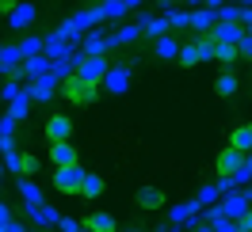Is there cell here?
I'll return each instance as SVG.
<instances>
[{
    "instance_id": "bcb514c9",
    "label": "cell",
    "mask_w": 252,
    "mask_h": 232,
    "mask_svg": "<svg viewBox=\"0 0 252 232\" xmlns=\"http://www.w3.org/2000/svg\"><path fill=\"white\" fill-rule=\"evenodd\" d=\"M130 232H138V229H130Z\"/></svg>"
},
{
    "instance_id": "7a4b0ae2",
    "label": "cell",
    "mask_w": 252,
    "mask_h": 232,
    "mask_svg": "<svg viewBox=\"0 0 252 232\" xmlns=\"http://www.w3.org/2000/svg\"><path fill=\"white\" fill-rule=\"evenodd\" d=\"M95 88H99V84H92V80L77 77V73L62 80V92H65V99H69V103H77V107L92 103V99H95Z\"/></svg>"
},
{
    "instance_id": "2e32d148",
    "label": "cell",
    "mask_w": 252,
    "mask_h": 232,
    "mask_svg": "<svg viewBox=\"0 0 252 232\" xmlns=\"http://www.w3.org/2000/svg\"><path fill=\"white\" fill-rule=\"evenodd\" d=\"M138 23H142V34H149V38L168 34V16H138Z\"/></svg>"
},
{
    "instance_id": "7402d4cb",
    "label": "cell",
    "mask_w": 252,
    "mask_h": 232,
    "mask_svg": "<svg viewBox=\"0 0 252 232\" xmlns=\"http://www.w3.org/2000/svg\"><path fill=\"white\" fill-rule=\"evenodd\" d=\"M229 145H233V149H241V153H252V122L237 126L233 133H229Z\"/></svg>"
},
{
    "instance_id": "7bdbcfd3",
    "label": "cell",
    "mask_w": 252,
    "mask_h": 232,
    "mask_svg": "<svg viewBox=\"0 0 252 232\" xmlns=\"http://www.w3.org/2000/svg\"><path fill=\"white\" fill-rule=\"evenodd\" d=\"M237 4H241V8H252V0H237Z\"/></svg>"
},
{
    "instance_id": "60d3db41",
    "label": "cell",
    "mask_w": 252,
    "mask_h": 232,
    "mask_svg": "<svg viewBox=\"0 0 252 232\" xmlns=\"http://www.w3.org/2000/svg\"><path fill=\"white\" fill-rule=\"evenodd\" d=\"M8 221H12V209H8V206H4V202H0V229H4V225H8Z\"/></svg>"
},
{
    "instance_id": "5bb4252c",
    "label": "cell",
    "mask_w": 252,
    "mask_h": 232,
    "mask_svg": "<svg viewBox=\"0 0 252 232\" xmlns=\"http://www.w3.org/2000/svg\"><path fill=\"white\" fill-rule=\"evenodd\" d=\"M46 73H50V57H46V53H34V57H23V65H19V77H31V80L46 77Z\"/></svg>"
},
{
    "instance_id": "44dd1931",
    "label": "cell",
    "mask_w": 252,
    "mask_h": 232,
    "mask_svg": "<svg viewBox=\"0 0 252 232\" xmlns=\"http://www.w3.org/2000/svg\"><path fill=\"white\" fill-rule=\"evenodd\" d=\"M16 190H19V194H23V202H27V206H42V190H38V183H31L27 175H19Z\"/></svg>"
},
{
    "instance_id": "9a60e30c",
    "label": "cell",
    "mask_w": 252,
    "mask_h": 232,
    "mask_svg": "<svg viewBox=\"0 0 252 232\" xmlns=\"http://www.w3.org/2000/svg\"><path fill=\"white\" fill-rule=\"evenodd\" d=\"M214 23H218V12H214V8H191V31L210 34Z\"/></svg>"
},
{
    "instance_id": "ee69618b",
    "label": "cell",
    "mask_w": 252,
    "mask_h": 232,
    "mask_svg": "<svg viewBox=\"0 0 252 232\" xmlns=\"http://www.w3.org/2000/svg\"><path fill=\"white\" fill-rule=\"evenodd\" d=\"M245 194H249V202H252V183H249V190H245Z\"/></svg>"
},
{
    "instance_id": "f35d334b",
    "label": "cell",
    "mask_w": 252,
    "mask_h": 232,
    "mask_svg": "<svg viewBox=\"0 0 252 232\" xmlns=\"http://www.w3.org/2000/svg\"><path fill=\"white\" fill-rule=\"evenodd\" d=\"M0 232H27V225H19V221H8V225H4Z\"/></svg>"
},
{
    "instance_id": "8992f818",
    "label": "cell",
    "mask_w": 252,
    "mask_h": 232,
    "mask_svg": "<svg viewBox=\"0 0 252 232\" xmlns=\"http://www.w3.org/2000/svg\"><path fill=\"white\" fill-rule=\"evenodd\" d=\"M245 156H249V153H241V149H233V145H225V149L218 153V164H214L218 175H237V171L245 168Z\"/></svg>"
},
{
    "instance_id": "1f68e13d",
    "label": "cell",
    "mask_w": 252,
    "mask_h": 232,
    "mask_svg": "<svg viewBox=\"0 0 252 232\" xmlns=\"http://www.w3.org/2000/svg\"><path fill=\"white\" fill-rule=\"evenodd\" d=\"M4 168L16 171V175H23V153H16V149H12V153H4Z\"/></svg>"
},
{
    "instance_id": "ab89813d",
    "label": "cell",
    "mask_w": 252,
    "mask_h": 232,
    "mask_svg": "<svg viewBox=\"0 0 252 232\" xmlns=\"http://www.w3.org/2000/svg\"><path fill=\"white\" fill-rule=\"evenodd\" d=\"M16 4H19V0H0V16L8 19V12H12V8H16Z\"/></svg>"
},
{
    "instance_id": "8d00e7d4",
    "label": "cell",
    "mask_w": 252,
    "mask_h": 232,
    "mask_svg": "<svg viewBox=\"0 0 252 232\" xmlns=\"http://www.w3.org/2000/svg\"><path fill=\"white\" fill-rule=\"evenodd\" d=\"M241 27H245V31H252V8H241Z\"/></svg>"
},
{
    "instance_id": "d6a6232c",
    "label": "cell",
    "mask_w": 252,
    "mask_h": 232,
    "mask_svg": "<svg viewBox=\"0 0 252 232\" xmlns=\"http://www.w3.org/2000/svg\"><path fill=\"white\" fill-rule=\"evenodd\" d=\"M233 183H237V186H249V183H252V153L245 156V168L233 175Z\"/></svg>"
},
{
    "instance_id": "9c48e42d",
    "label": "cell",
    "mask_w": 252,
    "mask_h": 232,
    "mask_svg": "<svg viewBox=\"0 0 252 232\" xmlns=\"http://www.w3.org/2000/svg\"><path fill=\"white\" fill-rule=\"evenodd\" d=\"M54 92H58V77H54V73H46V77L31 80V88H27L31 103H46V99H54Z\"/></svg>"
},
{
    "instance_id": "f1b7e54d",
    "label": "cell",
    "mask_w": 252,
    "mask_h": 232,
    "mask_svg": "<svg viewBox=\"0 0 252 232\" xmlns=\"http://www.w3.org/2000/svg\"><path fill=\"white\" fill-rule=\"evenodd\" d=\"M237 57H241V50H237V46H225V42H214V61H221V65H233Z\"/></svg>"
},
{
    "instance_id": "6da1fadb",
    "label": "cell",
    "mask_w": 252,
    "mask_h": 232,
    "mask_svg": "<svg viewBox=\"0 0 252 232\" xmlns=\"http://www.w3.org/2000/svg\"><path fill=\"white\" fill-rule=\"evenodd\" d=\"M180 65H199V61H214V38L210 34H195L188 42H180Z\"/></svg>"
},
{
    "instance_id": "7dc6e473",
    "label": "cell",
    "mask_w": 252,
    "mask_h": 232,
    "mask_svg": "<svg viewBox=\"0 0 252 232\" xmlns=\"http://www.w3.org/2000/svg\"><path fill=\"white\" fill-rule=\"evenodd\" d=\"M0 50H4V46H0Z\"/></svg>"
},
{
    "instance_id": "836d02e7",
    "label": "cell",
    "mask_w": 252,
    "mask_h": 232,
    "mask_svg": "<svg viewBox=\"0 0 252 232\" xmlns=\"http://www.w3.org/2000/svg\"><path fill=\"white\" fill-rule=\"evenodd\" d=\"M0 95H4L8 103H12V99H16V95H23V92H19V84H16V80L8 77V80H4V88H0Z\"/></svg>"
},
{
    "instance_id": "7c38bea8",
    "label": "cell",
    "mask_w": 252,
    "mask_h": 232,
    "mask_svg": "<svg viewBox=\"0 0 252 232\" xmlns=\"http://www.w3.org/2000/svg\"><path fill=\"white\" fill-rule=\"evenodd\" d=\"M27 217H31V225H38V229H54L62 213H58L54 206H46V202H42V206H27Z\"/></svg>"
},
{
    "instance_id": "e0dca14e",
    "label": "cell",
    "mask_w": 252,
    "mask_h": 232,
    "mask_svg": "<svg viewBox=\"0 0 252 232\" xmlns=\"http://www.w3.org/2000/svg\"><path fill=\"white\" fill-rule=\"evenodd\" d=\"M237 88H241V80H237L233 69H225V73H218V80H214V92L221 95V99H229V95H237Z\"/></svg>"
},
{
    "instance_id": "603a6c76",
    "label": "cell",
    "mask_w": 252,
    "mask_h": 232,
    "mask_svg": "<svg viewBox=\"0 0 252 232\" xmlns=\"http://www.w3.org/2000/svg\"><path fill=\"white\" fill-rule=\"evenodd\" d=\"M84 229H92V232H115V217H111V213H99V209H95V213L84 217Z\"/></svg>"
},
{
    "instance_id": "8fae6325",
    "label": "cell",
    "mask_w": 252,
    "mask_h": 232,
    "mask_svg": "<svg viewBox=\"0 0 252 232\" xmlns=\"http://www.w3.org/2000/svg\"><path fill=\"white\" fill-rule=\"evenodd\" d=\"M210 38H214V42H225V46H237V42L245 38V27H241V23H214V27H210Z\"/></svg>"
},
{
    "instance_id": "30bf717a",
    "label": "cell",
    "mask_w": 252,
    "mask_h": 232,
    "mask_svg": "<svg viewBox=\"0 0 252 232\" xmlns=\"http://www.w3.org/2000/svg\"><path fill=\"white\" fill-rule=\"evenodd\" d=\"M249 206H252V202H249V194H245V190H229V194H225V202H221V213L229 217V221H241Z\"/></svg>"
},
{
    "instance_id": "d4e9b609",
    "label": "cell",
    "mask_w": 252,
    "mask_h": 232,
    "mask_svg": "<svg viewBox=\"0 0 252 232\" xmlns=\"http://www.w3.org/2000/svg\"><path fill=\"white\" fill-rule=\"evenodd\" d=\"M99 194H103V175L88 171V175H84V183H80V198H99Z\"/></svg>"
},
{
    "instance_id": "83f0119b",
    "label": "cell",
    "mask_w": 252,
    "mask_h": 232,
    "mask_svg": "<svg viewBox=\"0 0 252 232\" xmlns=\"http://www.w3.org/2000/svg\"><path fill=\"white\" fill-rule=\"evenodd\" d=\"M27 110H31V95L23 92V95H16V99H12V103H8V114H12V118H27Z\"/></svg>"
},
{
    "instance_id": "4316f807",
    "label": "cell",
    "mask_w": 252,
    "mask_h": 232,
    "mask_svg": "<svg viewBox=\"0 0 252 232\" xmlns=\"http://www.w3.org/2000/svg\"><path fill=\"white\" fill-rule=\"evenodd\" d=\"M46 50V38H38V34H27L23 42H19V53L23 57H34V53H42Z\"/></svg>"
},
{
    "instance_id": "e575fe53",
    "label": "cell",
    "mask_w": 252,
    "mask_h": 232,
    "mask_svg": "<svg viewBox=\"0 0 252 232\" xmlns=\"http://www.w3.org/2000/svg\"><path fill=\"white\" fill-rule=\"evenodd\" d=\"M12 129H16V118L4 114V118H0V137H12Z\"/></svg>"
},
{
    "instance_id": "ac0fdd59",
    "label": "cell",
    "mask_w": 252,
    "mask_h": 232,
    "mask_svg": "<svg viewBox=\"0 0 252 232\" xmlns=\"http://www.w3.org/2000/svg\"><path fill=\"white\" fill-rule=\"evenodd\" d=\"M107 50H111V38H107V34H88L80 53H84V57H103Z\"/></svg>"
},
{
    "instance_id": "74e56055",
    "label": "cell",
    "mask_w": 252,
    "mask_h": 232,
    "mask_svg": "<svg viewBox=\"0 0 252 232\" xmlns=\"http://www.w3.org/2000/svg\"><path fill=\"white\" fill-rule=\"evenodd\" d=\"M27 171H38V160H34V156H23V175H27Z\"/></svg>"
},
{
    "instance_id": "484cf974",
    "label": "cell",
    "mask_w": 252,
    "mask_h": 232,
    "mask_svg": "<svg viewBox=\"0 0 252 232\" xmlns=\"http://www.w3.org/2000/svg\"><path fill=\"white\" fill-rule=\"evenodd\" d=\"M99 12H103V19H123L130 8H126V0H99Z\"/></svg>"
},
{
    "instance_id": "b9f144b4",
    "label": "cell",
    "mask_w": 252,
    "mask_h": 232,
    "mask_svg": "<svg viewBox=\"0 0 252 232\" xmlns=\"http://www.w3.org/2000/svg\"><path fill=\"white\" fill-rule=\"evenodd\" d=\"M138 4H142V0H126V8H138Z\"/></svg>"
},
{
    "instance_id": "f546056e",
    "label": "cell",
    "mask_w": 252,
    "mask_h": 232,
    "mask_svg": "<svg viewBox=\"0 0 252 232\" xmlns=\"http://www.w3.org/2000/svg\"><path fill=\"white\" fill-rule=\"evenodd\" d=\"M218 23H241V4H221L218 8Z\"/></svg>"
},
{
    "instance_id": "5b68a950",
    "label": "cell",
    "mask_w": 252,
    "mask_h": 232,
    "mask_svg": "<svg viewBox=\"0 0 252 232\" xmlns=\"http://www.w3.org/2000/svg\"><path fill=\"white\" fill-rule=\"evenodd\" d=\"M107 57H80L77 61V77L92 80V84H103V77H107Z\"/></svg>"
},
{
    "instance_id": "d590c367",
    "label": "cell",
    "mask_w": 252,
    "mask_h": 232,
    "mask_svg": "<svg viewBox=\"0 0 252 232\" xmlns=\"http://www.w3.org/2000/svg\"><path fill=\"white\" fill-rule=\"evenodd\" d=\"M237 50H241V57H252V31H245V38L237 42Z\"/></svg>"
},
{
    "instance_id": "4dcf8cb0",
    "label": "cell",
    "mask_w": 252,
    "mask_h": 232,
    "mask_svg": "<svg viewBox=\"0 0 252 232\" xmlns=\"http://www.w3.org/2000/svg\"><path fill=\"white\" fill-rule=\"evenodd\" d=\"M195 198H199V206H214V202H218L221 194H218V186H214V183H206L203 190H199V194H195Z\"/></svg>"
},
{
    "instance_id": "3957f363",
    "label": "cell",
    "mask_w": 252,
    "mask_h": 232,
    "mask_svg": "<svg viewBox=\"0 0 252 232\" xmlns=\"http://www.w3.org/2000/svg\"><path fill=\"white\" fill-rule=\"evenodd\" d=\"M84 175H88V171L80 168V164L58 168V171H54V186H58L62 194H80V183H84Z\"/></svg>"
},
{
    "instance_id": "52a82bcc",
    "label": "cell",
    "mask_w": 252,
    "mask_h": 232,
    "mask_svg": "<svg viewBox=\"0 0 252 232\" xmlns=\"http://www.w3.org/2000/svg\"><path fill=\"white\" fill-rule=\"evenodd\" d=\"M34 16H38V12H34L31 0H19L16 8L8 12V27H12V31H27V27L34 23Z\"/></svg>"
},
{
    "instance_id": "ba28073f",
    "label": "cell",
    "mask_w": 252,
    "mask_h": 232,
    "mask_svg": "<svg viewBox=\"0 0 252 232\" xmlns=\"http://www.w3.org/2000/svg\"><path fill=\"white\" fill-rule=\"evenodd\" d=\"M103 88H107L111 95H123L126 88H130V65H111L107 77H103Z\"/></svg>"
},
{
    "instance_id": "d6986e66",
    "label": "cell",
    "mask_w": 252,
    "mask_h": 232,
    "mask_svg": "<svg viewBox=\"0 0 252 232\" xmlns=\"http://www.w3.org/2000/svg\"><path fill=\"white\" fill-rule=\"evenodd\" d=\"M138 206H142V209H160V206H164V190H160V186H142V190H138Z\"/></svg>"
},
{
    "instance_id": "277c9868",
    "label": "cell",
    "mask_w": 252,
    "mask_h": 232,
    "mask_svg": "<svg viewBox=\"0 0 252 232\" xmlns=\"http://www.w3.org/2000/svg\"><path fill=\"white\" fill-rule=\"evenodd\" d=\"M42 133H46L50 145H54V141H69L73 137V118H69V114H50L46 126H42Z\"/></svg>"
},
{
    "instance_id": "ffe728a7",
    "label": "cell",
    "mask_w": 252,
    "mask_h": 232,
    "mask_svg": "<svg viewBox=\"0 0 252 232\" xmlns=\"http://www.w3.org/2000/svg\"><path fill=\"white\" fill-rule=\"evenodd\" d=\"M138 38H142V23H126V27H119V31L111 34V46H130Z\"/></svg>"
},
{
    "instance_id": "f6af8a7d",
    "label": "cell",
    "mask_w": 252,
    "mask_h": 232,
    "mask_svg": "<svg viewBox=\"0 0 252 232\" xmlns=\"http://www.w3.org/2000/svg\"><path fill=\"white\" fill-rule=\"evenodd\" d=\"M157 232H180V229H157Z\"/></svg>"
},
{
    "instance_id": "4fadbf2b",
    "label": "cell",
    "mask_w": 252,
    "mask_h": 232,
    "mask_svg": "<svg viewBox=\"0 0 252 232\" xmlns=\"http://www.w3.org/2000/svg\"><path fill=\"white\" fill-rule=\"evenodd\" d=\"M50 160H54V168H69V164H80V160H77V149H73L69 141H54V145H50Z\"/></svg>"
},
{
    "instance_id": "cb8c5ba5",
    "label": "cell",
    "mask_w": 252,
    "mask_h": 232,
    "mask_svg": "<svg viewBox=\"0 0 252 232\" xmlns=\"http://www.w3.org/2000/svg\"><path fill=\"white\" fill-rule=\"evenodd\" d=\"M157 57L160 61H176L180 57V42H176L172 34H160L157 38Z\"/></svg>"
}]
</instances>
